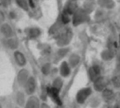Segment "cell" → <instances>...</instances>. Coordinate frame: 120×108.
<instances>
[{
	"mask_svg": "<svg viewBox=\"0 0 120 108\" xmlns=\"http://www.w3.org/2000/svg\"><path fill=\"white\" fill-rule=\"evenodd\" d=\"M100 59L105 62H109L111 60H113V59L116 57V53L115 50L111 47H108L105 48L100 52Z\"/></svg>",
	"mask_w": 120,
	"mask_h": 108,
	"instance_id": "8992f818",
	"label": "cell"
},
{
	"mask_svg": "<svg viewBox=\"0 0 120 108\" xmlns=\"http://www.w3.org/2000/svg\"><path fill=\"white\" fill-rule=\"evenodd\" d=\"M93 88L91 87H85L78 90L76 94V101L79 105H84L87 102L88 99L93 94Z\"/></svg>",
	"mask_w": 120,
	"mask_h": 108,
	"instance_id": "7a4b0ae2",
	"label": "cell"
},
{
	"mask_svg": "<svg viewBox=\"0 0 120 108\" xmlns=\"http://www.w3.org/2000/svg\"><path fill=\"white\" fill-rule=\"evenodd\" d=\"M103 100L100 95L92 94L87 101V105L90 108H99L101 106Z\"/></svg>",
	"mask_w": 120,
	"mask_h": 108,
	"instance_id": "52a82bcc",
	"label": "cell"
},
{
	"mask_svg": "<svg viewBox=\"0 0 120 108\" xmlns=\"http://www.w3.org/2000/svg\"><path fill=\"white\" fill-rule=\"evenodd\" d=\"M97 6L96 0H84L82 8L84 9L89 14H91L94 11H95Z\"/></svg>",
	"mask_w": 120,
	"mask_h": 108,
	"instance_id": "9c48e42d",
	"label": "cell"
},
{
	"mask_svg": "<svg viewBox=\"0 0 120 108\" xmlns=\"http://www.w3.org/2000/svg\"><path fill=\"white\" fill-rule=\"evenodd\" d=\"M120 72V54L116 55V62H115L114 73Z\"/></svg>",
	"mask_w": 120,
	"mask_h": 108,
	"instance_id": "9a60e30c",
	"label": "cell"
},
{
	"mask_svg": "<svg viewBox=\"0 0 120 108\" xmlns=\"http://www.w3.org/2000/svg\"><path fill=\"white\" fill-rule=\"evenodd\" d=\"M72 1H76V0H72Z\"/></svg>",
	"mask_w": 120,
	"mask_h": 108,
	"instance_id": "ac0fdd59",
	"label": "cell"
},
{
	"mask_svg": "<svg viewBox=\"0 0 120 108\" xmlns=\"http://www.w3.org/2000/svg\"><path fill=\"white\" fill-rule=\"evenodd\" d=\"M100 96L103 100V102L106 103L107 105H113L117 98V94L114 91V88H109V87L100 92Z\"/></svg>",
	"mask_w": 120,
	"mask_h": 108,
	"instance_id": "277c9868",
	"label": "cell"
},
{
	"mask_svg": "<svg viewBox=\"0 0 120 108\" xmlns=\"http://www.w3.org/2000/svg\"><path fill=\"white\" fill-rule=\"evenodd\" d=\"M49 96L52 97V99L55 101L58 105L61 106L62 105V101L61 99L59 98V90L56 89L55 88H51L49 89Z\"/></svg>",
	"mask_w": 120,
	"mask_h": 108,
	"instance_id": "7c38bea8",
	"label": "cell"
},
{
	"mask_svg": "<svg viewBox=\"0 0 120 108\" xmlns=\"http://www.w3.org/2000/svg\"><path fill=\"white\" fill-rule=\"evenodd\" d=\"M112 108H120V103H116V104H114Z\"/></svg>",
	"mask_w": 120,
	"mask_h": 108,
	"instance_id": "2e32d148",
	"label": "cell"
},
{
	"mask_svg": "<svg viewBox=\"0 0 120 108\" xmlns=\"http://www.w3.org/2000/svg\"><path fill=\"white\" fill-rule=\"evenodd\" d=\"M90 14L86 12L84 9H82V8H78L72 17V21L73 26L77 27V26H80V25H82V24L89 22L90 20Z\"/></svg>",
	"mask_w": 120,
	"mask_h": 108,
	"instance_id": "6da1fadb",
	"label": "cell"
},
{
	"mask_svg": "<svg viewBox=\"0 0 120 108\" xmlns=\"http://www.w3.org/2000/svg\"><path fill=\"white\" fill-rule=\"evenodd\" d=\"M96 2L97 7L105 11L112 10L116 6V3L114 0H96Z\"/></svg>",
	"mask_w": 120,
	"mask_h": 108,
	"instance_id": "ba28073f",
	"label": "cell"
},
{
	"mask_svg": "<svg viewBox=\"0 0 120 108\" xmlns=\"http://www.w3.org/2000/svg\"><path fill=\"white\" fill-rule=\"evenodd\" d=\"M109 84H111L109 78L102 74L92 82V88L95 92L100 93L103 90L108 88Z\"/></svg>",
	"mask_w": 120,
	"mask_h": 108,
	"instance_id": "3957f363",
	"label": "cell"
},
{
	"mask_svg": "<svg viewBox=\"0 0 120 108\" xmlns=\"http://www.w3.org/2000/svg\"><path fill=\"white\" fill-rule=\"evenodd\" d=\"M102 71H103V68H102V66L100 64H93L89 67L88 70H87L89 79L91 82H93L98 77L102 75Z\"/></svg>",
	"mask_w": 120,
	"mask_h": 108,
	"instance_id": "5b68a950",
	"label": "cell"
},
{
	"mask_svg": "<svg viewBox=\"0 0 120 108\" xmlns=\"http://www.w3.org/2000/svg\"><path fill=\"white\" fill-rule=\"evenodd\" d=\"M68 64H70V66L72 67V68H74L76 67H77L79 65L81 62V56L77 53H73L69 56L68 58Z\"/></svg>",
	"mask_w": 120,
	"mask_h": 108,
	"instance_id": "8fae6325",
	"label": "cell"
},
{
	"mask_svg": "<svg viewBox=\"0 0 120 108\" xmlns=\"http://www.w3.org/2000/svg\"><path fill=\"white\" fill-rule=\"evenodd\" d=\"M110 83L114 89H120V72L113 73L110 78Z\"/></svg>",
	"mask_w": 120,
	"mask_h": 108,
	"instance_id": "4fadbf2b",
	"label": "cell"
},
{
	"mask_svg": "<svg viewBox=\"0 0 120 108\" xmlns=\"http://www.w3.org/2000/svg\"><path fill=\"white\" fill-rule=\"evenodd\" d=\"M118 42H119V45H120V34L118 36Z\"/></svg>",
	"mask_w": 120,
	"mask_h": 108,
	"instance_id": "e0dca14e",
	"label": "cell"
},
{
	"mask_svg": "<svg viewBox=\"0 0 120 108\" xmlns=\"http://www.w3.org/2000/svg\"><path fill=\"white\" fill-rule=\"evenodd\" d=\"M63 86V80L60 78H58L54 80L53 82V88H55L56 89L60 90V88H62Z\"/></svg>",
	"mask_w": 120,
	"mask_h": 108,
	"instance_id": "5bb4252c",
	"label": "cell"
},
{
	"mask_svg": "<svg viewBox=\"0 0 120 108\" xmlns=\"http://www.w3.org/2000/svg\"><path fill=\"white\" fill-rule=\"evenodd\" d=\"M71 71H72V67L70 66V64H68V61H64L59 68V72L61 76L64 78H67L71 74Z\"/></svg>",
	"mask_w": 120,
	"mask_h": 108,
	"instance_id": "30bf717a",
	"label": "cell"
}]
</instances>
